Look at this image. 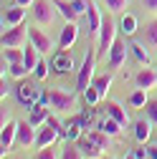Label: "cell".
<instances>
[{"label":"cell","mask_w":157,"mask_h":159,"mask_svg":"<svg viewBox=\"0 0 157 159\" xmlns=\"http://www.w3.org/2000/svg\"><path fill=\"white\" fill-rule=\"evenodd\" d=\"M61 159H84V152H81V147H78V144H71V147L64 149Z\"/></svg>","instance_id":"obj_31"},{"label":"cell","mask_w":157,"mask_h":159,"mask_svg":"<svg viewBox=\"0 0 157 159\" xmlns=\"http://www.w3.org/2000/svg\"><path fill=\"white\" fill-rule=\"evenodd\" d=\"M15 96H18V101H21L26 109H33L38 101L36 98L41 96V91H38L33 84H28V81H23V84H18V89H15Z\"/></svg>","instance_id":"obj_7"},{"label":"cell","mask_w":157,"mask_h":159,"mask_svg":"<svg viewBox=\"0 0 157 159\" xmlns=\"http://www.w3.org/2000/svg\"><path fill=\"white\" fill-rule=\"evenodd\" d=\"M145 43L157 48V18H155V20H150V23L145 25Z\"/></svg>","instance_id":"obj_27"},{"label":"cell","mask_w":157,"mask_h":159,"mask_svg":"<svg viewBox=\"0 0 157 159\" xmlns=\"http://www.w3.org/2000/svg\"><path fill=\"white\" fill-rule=\"evenodd\" d=\"M129 104H132L134 109H142V106H147V91H145V89H137V91L129 96Z\"/></svg>","instance_id":"obj_29"},{"label":"cell","mask_w":157,"mask_h":159,"mask_svg":"<svg viewBox=\"0 0 157 159\" xmlns=\"http://www.w3.org/2000/svg\"><path fill=\"white\" fill-rule=\"evenodd\" d=\"M84 98H86L89 104H99V98H102V93L96 91V86H89V89L84 91Z\"/></svg>","instance_id":"obj_36"},{"label":"cell","mask_w":157,"mask_h":159,"mask_svg":"<svg viewBox=\"0 0 157 159\" xmlns=\"http://www.w3.org/2000/svg\"><path fill=\"white\" fill-rule=\"evenodd\" d=\"M134 84H137V89H155L157 86V71L155 68H142L140 73L134 76Z\"/></svg>","instance_id":"obj_15"},{"label":"cell","mask_w":157,"mask_h":159,"mask_svg":"<svg viewBox=\"0 0 157 159\" xmlns=\"http://www.w3.org/2000/svg\"><path fill=\"white\" fill-rule=\"evenodd\" d=\"M99 129H102V131H107L109 136H119V131H122V124L117 121V119L107 116V119H102V121H99Z\"/></svg>","instance_id":"obj_23"},{"label":"cell","mask_w":157,"mask_h":159,"mask_svg":"<svg viewBox=\"0 0 157 159\" xmlns=\"http://www.w3.org/2000/svg\"><path fill=\"white\" fill-rule=\"evenodd\" d=\"M147 114H150V119H152V121H157V101H147Z\"/></svg>","instance_id":"obj_38"},{"label":"cell","mask_w":157,"mask_h":159,"mask_svg":"<svg viewBox=\"0 0 157 159\" xmlns=\"http://www.w3.org/2000/svg\"><path fill=\"white\" fill-rule=\"evenodd\" d=\"M28 28H31V25H26V23L10 25V30H5L3 38H0L3 48H23V46H26V38H28Z\"/></svg>","instance_id":"obj_3"},{"label":"cell","mask_w":157,"mask_h":159,"mask_svg":"<svg viewBox=\"0 0 157 159\" xmlns=\"http://www.w3.org/2000/svg\"><path fill=\"white\" fill-rule=\"evenodd\" d=\"M99 159H112V157H109V154H102V157H99Z\"/></svg>","instance_id":"obj_45"},{"label":"cell","mask_w":157,"mask_h":159,"mask_svg":"<svg viewBox=\"0 0 157 159\" xmlns=\"http://www.w3.org/2000/svg\"><path fill=\"white\" fill-rule=\"evenodd\" d=\"M26 20V8L23 5H10L8 10H5V23H10V25H21Z\"/></svg>","instance_id":"obj_20"},{"label":"cell","mask_w":157,"mask_h":159,"mask_svg":"<svg viewBox=\"0 0 157 159\" xmlns=\"http://www.w3.org/2000/svg\"><path fill=\"white\" fill-rule=\"evenodd\" d=\"M15 3H18V5H23V8H31L36 0H15Z\"/></svg>","instance_id":"obj_43"},{"label":"cell","mask_w":157,"mask_h":159,"mask_svg":"<svg viewBox=\"0 0 157 159\" xmlns=\"http://www.w3.org/2000/svg\"><path fill=\"white\" fill-rule=\"evenodd\" d=\"M61 136V131H58L56 126H51L48 121L43 124V126H38V136H36V147L38 149H43V147H51L56 139Z\"/></svg>","instance_id":"obj_9"},{"label":"cell","mask_w":157,"mask_h":159,"mask_svg":"<svg viewBox=\"0 0 157 159\" xmlns=\"http://www.w3.org/2000/svg\"><path fill=\"white\" fill-rule=\"evenodd\" d=\"M31 73V68L21 61V63H10V76H15V78H23V76H28Z\"/></svg>","instance_id":"obj_33"},{"label":"cell","mask_w":157,"mask_h":159,"mask_svg":"<svg viewBox=\"0 0 157 159\" xmlns=\"http://www.w3.org/2000/svg\"><path fill=\"white\" fill-rule=\"evenodd\" d=\"M129 51L137 56V61H140L142 66H147V63H150V53L145 51V46H142V43H137V41H134V43H129Z\"/></svg>","instance_id":"obj_28"},{"label":"cell","mask_w":157,"mask_h":159,"mask_svg":"<svg viewBox=\"0 0 157 159\" xmlns=\"http://www.w3.org/2000/svg\"><path fill=\"white\" fill-rule=\"evenodd\" d=\"M36 159H56V152H53V147H43V149H38Z\"/></svg>","instance_id":"obj_37"},{"label":"cell","mask_w":157,"mask_h":159,"mask_svg":"<svg viewBox=\"0 0 157 159\" xmlns=\"http://www.w3.org/2000/svg\"><path fill=\"white\" fill-rule=\"evenodd\" d=\"M36 136H38V126H33L31 121L28 124L18 121V147H23V149L33 147L36 144Z\"/></svg>","instance_id":"obj_10"},{"label":"cell","mask_w":157,"mask_h":159,"mask_svg":"<svg viewBox=\"0 0 157 159\" xmlns=\"http://www.w3.org/2000/svg\"><path fill=\"white\" fill-rule=\"evenodd\" d=\"M86 20H89V33L91 35H99V30H102V23H104V15L99 13V8H96L94 3L89 5V13H86Z\"/></svg>","instance_id":"obj_17"},{"label":"cell","mask_w":157,"mask_h":159,"mask_svg":"<svg viewBox=\"0 0 157 159\" xmlns=\"http://www.w3.org/2000/svg\"><path fill=\"white\" fill-rule=\"evenodd\" d=\"M104 109H107V116L117 119V121H119L122 126H127V124H129V114H127V109H124L122 104H117V101H109Z\"/></svg>","instance_id":"obj_18"},{"label":"cell","mask_w":157,"mask_h":159,"mask_svg":"<svg viewBox=\"0 0 157 159\" xmlns=\"http://www.w3.org/2000/svg\"><path fill=\"white\" fill-rule=\"evenodd\" d=\"M104 5H107V10H109V13H124L127 0H104Z\"/></svg>","instance_id":"obj_32"},{"label":"cell","mask_w":157,"mask_h":159,"mask_svg":"<svg viewBox=\"0 0 157 159\" xmlns=\"http://www.w3.org/2000/svg\"><path fill=\"white\" fill-rule=\"evenodd\" d=\"M134 157H137V159H147V157H150V154H147V147H137V149H134Z\"/></svg>","instance_id":"obj_40"},{"label":"cell","mask_w":157,"mask_h":159,"mask_svg":"<svg viewBox=\"0 0 157 159\" xmlns=\"http://www.w3.org/2000/svg\"><path fill=\"white\" fill-rule=\"evenodd\" d=\"M23 51H26V58H23V63L31 68V73H33V68L38 66V61H41V51H38L33 43H28V46H23Z\"/></svg>","instance_id":"obj_21"},{"label":"cell","mask_w":157,"mask_h":159,"mask_svg":"<svg viewBox=\"0 0 157 159\" xmlns=\"http://www.w3.org/2000/svg\"><path fill=\"white\" fill-rule=\"evenodd\" d=\"M99 56H109V51H112V46L117 43V23L112 20L109 15H104V23H102V30H99Z\"/></svg>","instance_id":"obj_1"},{"label":"cell","mask_w":157,"mask_h":159,"mask_svg":"<svg viewBox=\"0 0 157 159\" xmlns=\"http://www.w3.org/2000/svg\"><path fill=\"white\" fill-rule=\"evenodd\" d=\"M152 134V119H137L134 121V139L140 144H145Z\"/></svg>","instance_id":"obj_19"},{"label":"cell","mask_w":157,"mask_h":159,"mask_svg":"<svg viewBox=\"0 0 157 159\" xmlns=\"http://www.w3.org/2000/svg\"><path fill=\"white\" fill-rule=\"evenodd\" d=\"M94 68H96V53L94 51H86L84 66H81V71H78V76H76V89L81 91V93L94 84Z\"/></svg>","instance_id":"obj_2"},{"label":"cell","mask_w":157,"mask_h":159,"mask_svg":"<svg viewBox=\"0 0 157 159\" xmlns=\"http://www.w3.org/2000/svg\"><path fill=\"white\" fill-rule=\"evenodd\" d=\"M15 144H18V121L10 119L8 124H3V131H0V152L8 154V152H13Z\"/></svg>","instance_id":"obj_6"},{"label":"cell","mask_w":157,"mask_h":159,"mask_svg":"<svg viewBox=\"0 0 157 159\" xmlns=\"http://www.w3.org/2000/svg\"><path fill=\"white\" fill-rule=\"evenodd\" d=\"M28 41H31L38 51H41V53H48V51L53 48V41H51V38H48L41 28H28Z\"/></svg>","instance_id":"obj_11"},{"label":"cell","mask_w":157,"mask_h":159,"mask_svg":"<svg viewBox=\"0 0 157 159\" xmlns=\"http://www.w3.org/2000/svg\"><path fill=\"white\" fill-rule=\"evenodd\" d=\"M112 81H114V76H112V73H104V76H94V84H91V86H96V91H99L102 96H107V91L112 89Z\"/></svg>","instance_id":"obj_24"},{"label":"cell","mask_w":157,"mask_h":159,"mask_svg":"<svg viewBox=\"0 0 157 159\" xmlns=\"http://www.w3.org/2000/svg\"><path fill=\"white\" fill-rule=\"evenodd\" d=\"M127 51H129V46L124 43V41H117L114 46H112V51H109V56H107V63H109V68H122V63L127 61Z\"/></svg>","instance_id":"obj_8"},{"label":"cell","mask_w":157,"mask_h":159,"mask_svg":"<svg viewBox=\"0 0 157 159\" xmlns=\"http://www.w3.org/2000/svg\"><path fill=\"white\" fill-rule=\"evenodd\" d=\"M53 5H56V10H58V13L66 18V23H74L76 18H78V15H76V10H74V5H71V3H66V0H53Z\"/></svg>","instance_id":"obj_22"},{"label":"cell","mask_w":157,"mask_h":159,"mask_svg":"<svg viewBox=\"0 0 157 159\" xmlns=\"http://www.w3.org/2000/svg\"><path fill=\"white\" fill-rule=\"evenodd\" d=\"M48 68H51V66H48V63L43 61V58H41V61H38V66L33 68V76L38 78V81H43V78L48 76Z\"/></svg>","instance_id":"obj_35"},{"label":"cell","mask_w":157,"mask_h":159,"mask_svg":"<svg viewBox=\"0 0 157 159\" xmlns=\"http://www.w3.org/2000/svg\"><path fill=\"white\" fill-rule=\"evenodd\" d=\"M89 136H91V139H94V142L99 144V147H102L104 152L109 149V144H112V139H114V136H109L107 131H102L99 126H96V129H91V131H89Z\"/></svg>","instance_id":"obj_25"},{"label":"cell","mask_w":157,"mask_h":159,"mask_svg":"<svg viewBox=\"0 0 157 159\" xmlns=\"http://www.w3.org/2000/svg\"><path fill=\"white\" fill-rule=\"evenodd\" d=\"M31 8H33V18H36L38 25H51L56 20V5H53V0H36Z\"/></svg>","instance_id":"obj_4"},{"label":"cell","mask_w":157,"mask_h":159,"mask_svg":"<svg viewBox=\"0 0 157 159\" xmlns=\"http://www.w3.org/2000/svg\"><path fill=\"white\" fill-rule=\"evenodd\" d=\"M46 98H48V106L53 111H69V109H74V96L69 91H64V89H48Z\"/></svg>","instance_id":"obj_5"},{"label":"cell","mask_w":157,"mask_h":159,"mask_svg":"<svg viewBox=\"0 0 157 159\" xmlns=\"http://www.w3.org/2000/svg\"><path fill=\"white\" fill-rule=\"evenodd\" d=\"M71 5H74V10H76V15L81 18V15H86V13H89L91 0H71Z\"/></svg>","instance_id":"obj_34"},{"label":"cell","mask_w":157,"mask_h":159,"mask_svg":"<svg viewBox=\"0 0 157 159\" xmlns=\"http://www.w3.org/2000/svg\"><path fill=\"white\" fill-rule=\"evenodd\" d=\"M142 5H145L150 13H157V0H142Z\"/></svg>","instance_id":"obj_39"},{"label":"cell","mask_w":157,"mask_h":159,"mask_svg":"<svg viewBox=\"0 0 157 159\" xmlns=\"http://www.w3.org/2000/svg\"><path fill=\"white\" fill-rule=\"evenodd\" d=\"M8 93H10V89H8V84H5V76H3V81H0V96L5 98Z\"/></svg>","instance_id":"obj_41"},{"label":"cell","mask_w":157,"mask_h":159,"mask_svg":"<svg viewBox=\"0 0 157 159\" xmlns=\"http://www.w3.org/2000/svg\"><path fill=\"white\" fill-rule=\"evenodd\" d=\"M124 159H137V157H134V154H127V157H124Z\"/></svg>","instance_id":"obj_44"},{"label":"cell","mask_w":157,"mask_h":159,"mask_svg":"<svg viewBox=\"0 0 157 159\" xmlns=\"http://www.w3.org/2000/svg\"><path fill=\"white\" fill-rule=\"evenodd\" d=\"M147 154H150V159H157V144L147 147Z\"/></svg>","instance_id":"obj_42"},{"label":"cell","mask_w":157,"mask_h":159,"mask_svg":"<svg viewBox=\"0 0 157 159\" xmlns=\"http://www.w3.org/2000/svg\"><path fill=\"white\" fill-rule=\"evenodd\" d=\"M53 68H56V73H61V76H66V73H71L74 71V61H71V56L61 48L56 53V58H53V63H51Z\"/></svg>","instance_id":"obj_16"},{"label":"cell","mask_w":157,"mask_h":159,"mask_svg":"<svg viewBox=\"0 0 157 159\" xmlns=\"http://www.w3.org/2000/svg\"><path fill=\"white\" fill-rule=\"evenodd\" d=\"M51 109V106H48ZM46 109V101H43V98H41V101H38L33 109H31V116H28V121L33 124V126H43L46 121H48V119H51V111Z\"/></svg>","instance_id":"obj_13"},{"label":"cell","mask_w":157,"mask_h":159,"mask_svg":"<svg viewBox=\"0 0 157 159\" xmlns=\"http://www.w3.org/2000/svg\"><path fill=\"white\" fill-rule=\"evenodd\" d=\"M119 30H122L124 35H134V33H137V18H134L132 13L122 15V20H119Z\"/></svg>","instance_id":"obj_26"},{"label":"cell","mask_w":157,"mask_h":159,"mask_svg":"<svg viewBox=\"0 0 157 159\" xmlns=\"http://www.w3.org/2000/svg\"><path fill=\"white\" fill-rule=\"evenodd\" d=\"M78 38V25L76 23H66V28H61V35H58V48L69 51Z\"/></svg>","instance_id":"obj_12"},{"label":"cell","mask_w":157,"mask_h":159,"mask_svg":"<svg viewBox=\"0 0 157 159\" xmlns=\"http://www.w3.org/2000/svg\"><path fill=\"white\" fill-rule=\"evenodd\" d=\"M3 56L8 58L10 63H21L23 58H26V51L23 48H3Z\"/></svg>","instance_id":"obj_30"},{"label":"cell","mask_w":157,"mask_h":159,"mask_svg":"<svg viewBox=\"0 0 157 159\" xmlns=\"http://www.w3.org/2000/svg\"><path fill=\"white\" fill-rule=\"evenodd\" d=\"M78 147H81V152H84V157H89V159H99L102 154H104V149L94 142V139L89 136V134H84L81 139H78Z\"/></svg>","instance_id":"obj_14"}]
</instances>
